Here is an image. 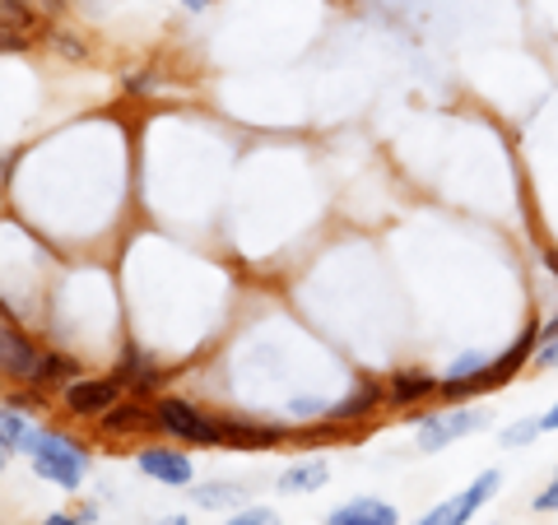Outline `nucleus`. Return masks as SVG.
Segmentation results:
<instances>
[{
  "label": "nucleus",
  "mask_w": 558,
  "mask_h": 525,
  "mask_svg": "<svg viewBox=\"0 0 558 525\" xmlns=\"http://www.w3.org/2000/svg\"><path fill=\"white\" fill-rule=\"evenodd\" d=\"M502 488V469H484V475H475L457 498H447V502H438L428 516H418L414 525H470L480 516V506H488L494 502V493Z\"/></svg>",
  "instance_id": "obj_4"
},
{
  "label": "nucleus",
  "mask_w": 558,
  "mask_h": 525,
  "mask_svg": "<svg viewBox=\"0 0 558 525\" xmlns=\"http://www.w3.org/2000/svg\"><path fill=\"white\" fill-rule=\"evenodd\" d=\"M531 506H535V512H539V516H554V512H558V465H554V475H549V484H545V488H539V493L531 498Z\"/></svg>",
  "instance_id": "obj_21"
},
{
  "label": "nucleus",
  "mask_w": 558,
  "mask_h": 525,
  "mask_svg": "<svg viewBox=\"0 0 558 525\" xmlns=\"http://www.w3.org/2000/svg\"><path fill=\"white\" fill-rule=\"evenodd\" d=\"M38 367H43V354L33 349V340L24 335V330H14V326L0 330V377L38 381Z\"/></svg>",
  "instance_id": "obj_7"
},
{
  "label": "nucleus",
  "mask_w": 558,
  "mask_h": 525,
  "mask_svg": "<svg viewBox=\"0 0 558 525\" xmlns=\"http://www.w3.org/2000/svg\"><path fill=\"white\" fill-rule=\"evenodd\" d=\"M38 10H61V0H33Z\"/></svg>",
  "instance_id": "obj_31"
},
{
  "label": "nucleus",
  "mask_w": 558,
  "mask_h": 525,
  "mask_svg": "<svg viewBox=\"0 0 558 525\" xmlns=\"http://www.w3.org/2000/svg\"><path fill=\"white\" fill-rule=\"evenodd\" d=\"M539 260H545V270L558 279V247H539Z\"/></svg>",
  "instance_id": "obj_26"
},
{
  "label": "nucleus",
  "mask_w": 558,
  "mask_h": 525,
  "mask_svg": "<svg viewBox=\"0 0 558 525\" xmlns=\"http://www.w3.org/2000/svg\"><path fill=\"white\" fill-rule=\"evenodd\" d=\"M326 525H400V512L381 498H349L326 516Z\"/></svg>",
  "instance_id": "obj_12"
},
{
  "label": "nucleus",
  "mask_w": 558,
  "mask_h": 525,
  "mask_svg": "<svg viewBox=\"0 0 558 525\" xmlns=\"http://www.w3.org/2000/svg\"><path fill=\"white\" fill-rule=\"evenodd\" d=\"M140 469H145L149 479H159V484H168V488H182V484H191V456H182V451H168V447H145L140 451Z\"/></svg>",
  "instance_id": "obj_10"
},
{
  "label": "nucleus",
  "mask_w": 558,
  "mask_h": 525,
  "mask_svg": "<svg viewBox=\"0 0 558 525\" xmlns=\"http://www.w3.org/2000/svg\"><path fill=\"white\" fill-rule=\"evenodd\" d=\"M535 437H545V428H539V414L517 418V424L502 428V447H531Z\"/></svg>",
  "instance_id": "obj_19"
},
{
  "label": "nucleus",
  "mask_w": 558,
  "mask_h": 525,
  "mask_svg": "<svg viewBox=\"0 0 558 525\" xmlns=\"http://www.w3.org/2000/svg\"><path fill=\"white\" fill-rule=\"evenodd\" d=\"M484 367H488V354H484V349H470V354H461V358H457V363H451L447 373H442V387H457V381L480 377Z\"/></svg>",
  "instance_id": "obj_17"
},
{
  "label": "nucleus",
  "mask_w": 558,
  "mask_h": 525,
  "mask_svg": "<svg viewBox=\"0 0 558 525\" xmlns=\"http://www.w3.org/2000/svg\"><path fill=\"white\" fill-rule=\"evenodd\" d=\"M438 387H442V377L424 373V367H400V373H391V381H387V400L396 410H418L438 395Z\"/></svg>",
  "instance_id": "obj_8"
},
{
  "label": "nucleus",
  "mask_w": 558,
  "mask_h": 525,
  "mask_svg": "<svg viewBox=\"0 0 558 525\" xmlns=\"http://www.w3.org/2000/svg\"><path fill=\"white\" fill-rule=\"evenodd\" d=\"M531 367H535V373H558V335L554 340H539Z\"/></svg>",
  "instance_id": "obj_23"
},
{
  "label": "nucleus",
  "mask_w": 558,
  "mask_h": 525,
  "mask_svg": "<svg viewBox=\"0 0 558 525\" xmlns=\"http://www.w3.org/2000/svg\"><path fill=\"white\" fill-rule=\"evenodd\" d=\"M112 377L121 381V387H131V395H145L154 381H159V367H154L145 354H140L135 344H126V354H121V367H117Z\"/></svg>",
  "instance_id": "obj_14"
},
{
  "label": "nucleus",
  "mask_w": 558,
  "mask_h": 525,
  "mask_svg": "<svg viewBox=\"0 0 558 525\" xmlns=\"http://www.w3.org/2000/svg\"><path fill=\"white\" fill-rule=\"evenodd\" d=\"M0 432H5V437H10V447L20 451V447H24V437H28L33 428H28V424H24V418L14 414V410H0Z\"/></svg>",
  "instance_id": "obj_20"
},
{
  "label": "nucleus",
  "mask_w": 558,
  "mask_h": 525,
  "mask_svg": "<svg viewBox=\"0 0 558 525\" xmlns=\"http://www.w3.org/2000/svg\"><path fill=\"white\" fill-rule=\"evenodd\" d=\"M330 479V465L326 461H303L279 475V493H317V488Z\"/></svg>",
  "instance_id": "obj_15"
},
{
  "label": "nucleus",
  "mask_w": 558,
  "mask_h": 525,
  "mask_svg": "<svg viewBox=\"0 0 558 525\" xmlns=\"http://www.w3.org/2000/svg\"><path fill=\"white\" fill-rule=\"evenodd\" d=\"M126 89H131V94H145V89H154V75H135V80H126Z\"/></svg>",
  "instance_id": "obj_27"
},
{
  "label": "nucleus",
  "mask_w": 558,
  "mask_h": 525,
  "mask_svg": "<svg viewBox=\"0 0 558 525\" xmlns=\"http://www.w3.org/2000/svg\"><path fill=\"white\" fill-rule=\"evenodd\" d=\"M554 335H558V312H554V317L539 321V340H554Z\"/></svg>",
  "instance_id": "obj_28"
},
{
  "label": "nucleus",
  "mask_w": 558,
  "mask_h": 525,
  "mask_svg": "<svg viewBox=\"0 0 558 525\" xmlns=\"http://www.w3.org/2000/svg\"><path fill=\"white\" fill-rule=\"evenodd\" d=\"M293 414H299V418H307V424H312V418H326V400H293V405H289Z\"/></svg>",
  "instance_id": "obj_24"
},
{
  "label": "nucleus",
  "mask_w": 558,
  "mask_h": 525,
  "mask_svg": "<svg viewBox=\"0 0 558 525\" xmlns=\"http://www.w3.org/2000/svg\"><path fill=\"white\" fill-rule=\"evenodd\" d=\"M43 525H84V516H65V512H57V516H47Z\"/></svg>",
  "instance_id": "obj_29"
},
{
  "label": "nucleus",
  "mask_w": 558,
  "mask_h": 525,
  "mask_svg": "<svg viewBox=\"0 0 558 525\" xmlns=\"http://www.w3.org/2000/svg\"><path fill=\"white\" fill-rule=\"evenodd\" d=\"M20 451H28L33 469H38L43 479H51L57 488H80L84 469H89V451H84L75 437L51 432V428H33Z\"/></svg>",
  "instance_id": "obj_1"
},
{
  "label": "nucleus",
  "mask_w": 558,
  "mask_h": 525,
  "mask_svg": "<svg viewBox=\"0 0 558 525\" xmlns=\"http://www.w3.org/2000/svg\"><path fill=\"white\" fill-rule=\"evenodd\" d=\"M154 428H163L168 437H182V442H196V447H223L219 418L196 410L191 400H178V395H163L159 405H154Z\"/></svg>",
  "instance_id": "obj_3"
},
{
  "label": "nucleus",
  "mask_w": 558,
  "mask_h": 525,
  "mask_svg": "<svg viewBox=\"0 0 558 525\" xmlns=\"http://www.w3.org/2000/svg\"><path fill=\"white\" fill-rule=\"evenodd\" d=\"M223 525H279V516L270 512V506H242V512H233Z\"/></svg>",
  "instance_id": "obj_22"
},
{
  "label": "nucleus",
  "mask_w": 558,
  "mask_h": 525,
  "mask_svg": "<svg viewBox=\"0 0 558 525\" xmlns=\"http://www.w3.org/2000/svg\"><path fill=\"white\" fill-rule=\"evenodd\" d=\"M0 186H5V163H0Z\"/></svg>",
  "instance_id": "obj_33"
},
{
  "label": "nucleus",
  "mask_w": 558,
  "mask_h": 525,
  "mask_svg": "<svg viewBox=\"0 0 558 525\" xmlns=\"http://www.w3.org/2000/svg\"><path fill=\"white\" fill-rule=\"evenodd\" d=\"M75 377H80L75 358H65V354H43L38 381H57V387H70V381H75Z\"/></svg>",
  "instance_id": "obj_18"
},
{
  "label": "nucleus",
  "mask_w": 558,
  "mask_h": 525,
  "mask_svg": "<svg viewBox=\"0 0 558 525\" xmlns=\"http://www.w3.org/2000/svg\"><path fill=\"white\" fill-rule=\"evenodd\" d=\"M65 410L80 414V418H94V414H108L117 400H121V381L117 377H75L70 387L61 391Z\"/></svg>",
  "instance_id": "obj_6"
},
{
  "label": "nucleus",
  "mask_w": 558,
  "mask_h": 525,
  "mask_svg": "<svg viewBox=\"0 0 558 525\" xmlns=\"http://www.w3.org/2000/svg\"><path fill=\"white\" fill-rule=\"evenodd\" d=\"M182 5H186V10H205V5H209V0H182Z\"/></svg>",
  "instance_id": "obj_32"
},
{
  "label": "nucleus",
  "mask_w": 558,
  "mask_h": 525,
  "mask_svg": "<svg viewBox=\"0 0 558 525\" xmlns=\"http://www.w3.org/2000/svg\"><path fill=\"white\" fill-rule=\"evenodd\" d=\"M33 28H38V5L33 0H0V51L28 47Z\"/></svg>",
  "instance_id": "obj_9"
},
{
  "label": "nucleus",
  "mask_w": 558,
  "mask_h": 525,
  "mask_svg": "<svg viewBox=\"0 0 558 525\" xmlns=\"http://www.w3.org/2000/svg\"><path fill=\"white\" fill-rule=\"evenodd\" d=\"M381 405H387V381H377V377H359V381H354V391H349L344 400H336V405L326 410L322 424H330V428L363 424V418H373Z\"/></svg>",
  "instance_id": "obj_5"
},
{
  "label": "nucleus",
  "mask_w": 558,
  "mask_h": 525,
  "mask_svg": "<svg viewBox=\"0 0 558 525\" xmlns=\"http://www.w3.org/2000/svg\"><path fill=\"white\" fill-rule=\"evenodd\" d=\"M98 424L108 437H131V432H145L154 424V410L140 395H131V400H117L108 414H98Z\"/></svg>",
  "instance_id": "obj_13"
},
{
  "label": "nucleus",
  "mask_w": 558,
  "mask_h": 525,
  "mask_svg": "<svg viewBox=\"0 0 558 525\" xmlns=\"http://www.w3.org/2000/svg\"><path fill=\"white\" fill-rule=\"evenodd\" d=\"M414 424H418V451H442V447H451L457 437H470V432H484L494 418H488V410H480V405H451V410H442V414H410Z\"/></svg>",
  "instance_id": "obj_2"
},
{
  "label": "nucleus",
  "mask_w": 558,
  "mask_h": 525,
  "mask_svg": "<svg viewBox=\"0 0 558 525\" xmlns=\"http://www.w3.org/2000/svg\"><path fill=\"white\" fill-rule=\"evenodd\" d=\"M219 437H223V447L266 451L275 442H284V428L279 424H252V418H219Z\"/></svg>",
  "instance_id": "obj_11"
},
{
  "label": "nucleus",
  "mask_w": 558,
  "mask_h": 525,
  "mask_svg": "<svg viewBox=\"0 0 558 525\" xmlns=\"http://www.w3.org/2000/svg\"><path fill=\"white\" fill-rule=\"evenodd\" d=\"M10 451H14V447H10V437L0 432V465H5V456H10Z\"/></svg>",
  "instance_id": "obj_30"
},
{
  "label": "nucleus",
  "mask_w": 558,
  "mask_h": 525,
  "mask_svg": "<svg viewBox=\"0 0 558 525\" xmlns=\"http://www.w3.org/2000/svg\"><path fill=\"white\" fill-rule=\"evenodd\" d=\"M539 428H545V432H558V400H554L545 414H539Z\"/></svg>",
  "instance_id": "obj_25"
},
{
  "label": "nucleus",
  "mask_w": 558,
  "mask_h": 525,
  "mask_svg": "<svg viewBox=\"0 0 558 525\" xmlns=\"http://www.w3.org/2000/svg\"><path fill=\"white\" fill-rule=\"evenodd\" d=\"M168 525H186V521H182V516H172V521H168Z\"/></svg>",
  "instance_id": "obj_34"
},
{
  "label": "nucleus",
  "mask_w": 558,
  "mask_h": 525,
  "mask_svg": "<svg viewBox=\"0 0 558 525\" xmlns=\"http://www.w3.org/2000/svg\"><path fill=\"white\" fill-rule=\"evenodd\" d=\"M247 488L238 484H205V488H191V502L205 506V512H219V506H242Z\"/></svg>",
  "instance_id": "obj_16"
}]
</instances>
